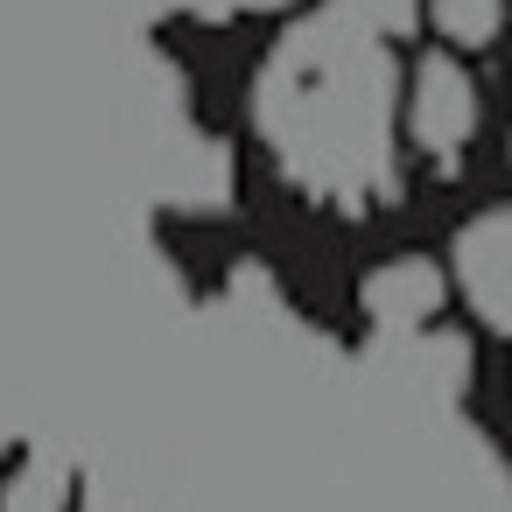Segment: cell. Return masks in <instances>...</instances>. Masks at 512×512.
Instances as JSON below:
<instances>
[{
    "label": "cell",
    "instance_id": "cell-1",
    "mask_svg": "<svg viewBox=\"0 0 512 512\" xmlns=\"http://www.w3.org/2000/svg\"><path fill=\"white\" fill-rule=\"evenodd\" d=\"M421 0H309L267 43L246 113L288 190L330 218H372L400 197V43Z\"/></svg>",
    "mask_w": 512,
    "mask_h": 512
},
{
    "label": "cell",
    "instance_id": "cell-2",
    "mask_svg": "<svg viewBox=\"0 0 512 512\" xmlns=\"http://www.w3.org/2000/svg\"><path fill=\"white\" fill-rule=\"evenodd\" d=\"M484 127V92L477 78L463 71V57L449 50H421L400 78V141L435 169V176H456L470 141Z\"/></svg>",
    "mask_w": 512,
    "mask_h": 512
},
{
    "label": "cell",
    "instance_id": "cell-3",
    "mask_svg": "<svg viewBox=\"0 0 512 512\" xmlns=\"http://www.w3.org/2000/svg\"><path fill=\"white\" fill-rule=\"evenodd\" d=\"M449 288L491 337H512V204H484L470 225H456Z\"/></svg>",
    "mask_w": 512,
    "mask_h": 512
},
{
    "label": "cell",
    "instance_id": "cell-4",
    "mask_svg": "<svg viewBox=\"0 0 512 512\" xmlns=\"http://www.w3.org/2000/svg\"><path fill=\"white\" fill-rule=\"evenodd\" d=\"M358 309L379 337H428L449 309V274L428 253H393L358 281Z\"/></svg>",
    "mask_w": 512,
    "mask_h": 512
},
{
    "label": "cell",
    "instance_id": "cell-5",
    "mask_svg": "<svg viewBox=\"0 0 512 512\" xmlns=\"http://www.w3.org/2000/svg\"><path fill=\"white\" fill-rule=\"evenodd\" d=\"M421 22L442 36V50H491L505 36V0H421Z\"/></svg>",
    "mask_w": 512,
    "mask_h": 512
},
{
    "label": "cell",
    "instance_id": "cell-6",
    "mask_svg": "<svg viewBox=\"0 0 512 512\" xmlns=\"http://www.w3.org/2000/svg\"><path fill=\"white\" fill-rule=\"evenodd\" d=\"M183 8H197V15H260V8H288V0H183Z\"/></svg>",
    "mask_w": 512,
    "mask_h": 512
},
{
    "label": "cell",
    "instance_id": "cell-7",
    "mask_svg": "<svg viewBox=\"0 0 512 512\" xmlns=\"http://www.w3.org/2000/svg\"><path fill=\"white\" fill-rule=\"evenodd\" d=\"M64 512H120V505H113V498H99V491L78 477V491H71V505H64Z\"/></svg>",
    "mask_w": 512,
    "mask_h": 512
}]
</instances>
